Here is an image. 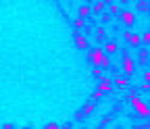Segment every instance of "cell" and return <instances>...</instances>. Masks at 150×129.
<instances>
[{"mask_svg":"<svg viewBox=\"0 0 150 129\" xmlns=\"http://www.w3.org/2000/svg\"><path fill=\"white\" fill-rule=\"evenodd\" d=\"M88 59H90V63H92L94 67H102L104 71H108V67H110V59L106 56V52L100 50V48L88 50Z\"/></svg>","mask_w":150,"mask_h":129,"instance_id":"obj_1","label":"cell"},{"mask_svg":"<svg viewBox=\"0 0 150 129\" xmlns=\"http://www.w3.org/2000/svg\"><path fill=\"white\" fill-rule=\"evenodd\" d=\"M129 102L134 104V110L142 117V119H150V108H148V102H142L136 94H129Z\"/></svg>","mask_w":150,"mask_h":129,"instance_id":"obj_2","label":"cell"},{"mask_svg":"<svg viewBox=\"0 0 150 129\" xmlns=\"http://www.w3.org/2000/svg\"><path fill=\"white\" fill-rule=\"evenodd\" d=\"M123 69H125L127 75L134 73V59L129 56V50H123Z\"/></svg>","mask_w":150,"mask_h":129,"instance_id":"obj_3","label":"cell"},{"mask_svg":"<svg viewBox=\"0 0 150 129\" xmlns=\"http://www.w3.org/2000/svg\"><path fill=\"white\" fill-rule=\"evenodd\" d=\"M123 38H125L131 46H134V48H140V44H142V38H140V35H136V33H131V31H125Z\"/></svg>","mask_w":150,"mask_h":129,"instance_id":"obj_4","label":"cell"},{"mask_svg":"<svg viewBox=\"0 0 150 129\" xmlns=\"http://www.w3.org/2000/svg\"><path fill=\"white\" fill-rule=\"evenodd\" d=\"M121 21H123L127 27H131V25L136 23V19H134V13H131V11H121Z\"/></svg>","mask_w":150,"mask_h":129,"instance_id":"obj_5","label":"cell"},{"mask_svg":"<svg viewBox=\"0 0 150 129\" xmlns=\"http://www.w3.org/2000/svg\"><path fill=\"white\" fill-rule=\"evenodd\" d=\"M75 46H77V48H88V35L86 33H77V35H75Z\"/></svg>","mask_w":150,"mask_h":129,"instance_id":"obj_6","label":"cell"},{"mask_svg":"<svg viewBox=\"0 0 150 129\" xmlns=\"http://www.w3.org/2000/svg\"><path fill=\"white\" fill-rule=\"evenodd\" d=\"M90 11H92V4H83V6H79V19H88L90 17Z\"/></svg>","mask_w":150,"mask_h":129,"instance_id":"obj_7","label":"cell"},{"mask_svg":"<svg viewBox=\"0 0 150 129\" xmlns=\"http://www.w3.org/2000/svg\"><path fill=\"white\" fill-rule=\"evenodd\" d=\"M112 90V83L108 81V79H104V81H100V85H98V92H102V94H108V92Z\"/></svg>","mask_w":150,"mask_h":129,"instance_id":"obj_8","label":"cell"},{"mask_svg":"<svg viewBox=\"0 0 150 129\" xmlns=\"http://www.w3.org/2000/svg\"><path fill=\"white\" fill-rule=\"evenodd\" d=\"M94 110H96V102H94V100H88V102L83 104V115H92Z\"/></svg>","mask_w":150,"mask_h":129,"instance_id":"obj_9","label":"cell"},{"mask_svg":"<svg viewBox=\"0 0 150 129\" xmlns=\"http://www.w3.org/2000/svg\"><path fill=\"white\" fill-rule=\"evenodd\" d=\"M127 83H129V81H127V77H123V75H117V77H115V85H117L119 90H125V87H127Z\"/></svg>","mask_w":150,"mask_h":129,"instance_id":"obj_10","label":"cell"},{"mask_svg":"<svg viewBox=\"0 0 150 129\" xmlns=\"http://www.w3.org/2000/svg\"><path fill=\"white\" fill-rule=\"evenodd\" d=\"M106 6H108L106 2H102V0H98V2H94V4H92V11H94V13H102V11H104Z\"/></svg>","mask_w":150,"mask_h":129,"instance_id":"obj_11","label":"cell"},{"mask_svg":"<svg viewBox=\"0 0 150 129\" xmlns=\"http://www.w3.org/2000/svg\"><path fill=\"white\" fill-rule=\"evenodd\" d=\"M138 11H150V0H142V2H136Z\"/></svg>","mask_w":150,"mask_h":129,"instance_id":"obj_12","label":"cell"},{"mask_svg":"<svg viewBox=\"0 0 150 129\" xmlns=\"http://www.w3.org/2000/svg\"><path fill=\"white\" fill-rule=\"evenodd\" d=\"M104 73H106V71H104L102 67H94V75H96L98 79H102V81L106 79V75H104Z\"/></svg>","mask_w":150,"mask_h":129,"instance_id":"obj_13","label":"cell"},{"mask_svg":"<svg viewBox=\"0 0 150 129\" xmlns=\"http://www.w3.org/2000/svg\"><path fill=\"white\" fill-rule=\"evenodd\" d=\"M106 8H108V15H117V13H121V11H123V8H119L117 4H112V2H110Z\"/></svg>","mask_w":150,"mask_h":129,"instance_id":"obj_14","label":"cell"},{"mask_svg":"<svg viewBox=\"0 0 150 129\" xmlns=\"http://www.w3.org/2000/svg\"><path fill=\"white\" fill-rule=\"evenodd\" d=\"M138 59H140V63H146V61H148V50H146V48H140Z\"/></svg>","mask_w":150,"mask_h":129,"instance_id":"obj_15","label":"cell"},{"mask_svg":"<svg viewBox=\"0 0 150 129\" xmlns=\"http://www.w3.org/2000/svg\"><path fill=\"white\" fill-rule=\"evenodd\" d=\"M106 52L108 54H115L117 52V44L115 42H106Z\"/></svg>","mask_w":150,"mask_h":129,"instance_id":"obj_16","label":"cell"},{"mask_svg":"<svg viewBox=\"0 0 150 129\" xmlns=\"http://www.w3.org/2000/svg\"><path fill=\"white\" fill-rule=\"evenodd\" d=\"M104 35H106V29H104V27H98V35H96V42H104Z\"/></svg>","mask_w":150,"mask_h":129,"instance_id":"obj_17","label":"cell"},{"mask_svg":"<svg viewBox=\"0 0 150 129\" xmlns=\"http://www.w3.org/2000/svg\"><path fill=\"white\" fill-rule=\"evenodd\" d=\"M73 25H75V29H83V27H86V21H83V19H79V17H77V19L73 21Z\"/></svg>","mask_w":150,"mask_h":129,"instance_id":"obj_18","label":"cell"},{"mask_svg":"<svg viewBox=\"0 0 150 129\" xmlns=\"http://www.w3.org/2000/svg\"><path fill=\"white\" fill-rule=\"evenodd\" d=\"M102 96H104L102 92H98V90H96V92H94V94H92V100H94V102H98V100H100Z\"/></svg>","mask_w":150,"mask_h":129,"instance_id":"obj_19","label":"cell"},{"mask_svg":"<svg viewBox=\"0 0 150 129\" xmlns=\"http://www.w3.org/2000/svg\"><path fill=\"white\" fill-rule=\"evenodd\" d=\"M144 81H146V85H150V69L144 71Z\"/></svg>","mask_w":150,"mask_h":129,"instance_id":"obj_20","label":"cell"},{"mask_svg":"<svg viewBox=\"0 0 150 129\" xmlns=\"http://www.w3.org/2000/svg\"><path fill=\"white\" fill-rule=\"evenodd\" d=\"M142 42H144V44H150V31H146V33L142 35Z\"/></svg>","mask_w":150,"mask_h":129,"instance_id":"obj_21","label":"cell"},{"mask_svg":"<svg viewBox=\"0 0 150 129\" xmlns=\"http://www.w3.org/2000/svg\"><path fill=\"white\" fill-rule=\"evenodd\" d=\"M46 129H63V127L56 125V123H50V125H46Z\"/></svg>","mask_w":150,"mask_h":129,"instance_id":"obj_22","label":"cell"},{"mask_svg":"<svg viewBox=\"0 0 150 129\" xmlns=\"http://www.w3.org/2000/svg\"><path fill=\"white\" fill-rule=\"evenodd\" d=\"M108 21H110V15L104 13V15H102V23H108Z\"/></svg>","mask_w":150,"mask_h":129,"instance_id":"obj_23","label":"cell"},{"mask_svg":"<svg viewBox=\"0 0 150 129\" xmlns=\"http://www.w3.org/2000/svg\"><path fill=\"white\" fill-rule=\"evenodd\" d=\"M63 129H77V125H73V123H67Z\"/></svg>","mask_w":150,"mask_h":129,"instance_id":"obj_24","label":"cell"},{"mask_svg":"<svg viewBox=\"0 0 150 129\" xmlns=\"http://www.w3.org/2000/svg\"><path fill=\"white\" fill-rule=\"evenodd\" d=\"M2 129H15V127H13V125H4Z\"/></svg>","mask_w":150,"mask_h":129,"instance_id":"obj_25","label":"cell"},{"mask_svg":"<svg viewBox=\"0 0 150 129\" xmlns=\"http://www.w3.org/2000/svg\"><path fill=\"white\" fill-rule=\"evenodd\" d=\"M148 108H150V100H148Z\"/></svg>","mask_w":150,"mask_h":129,"instance_id":"obj_26","label":"cell"},{"mask_svg":"<svg viewBox=\"0 0 150 129\" xmlns=\"http://www.w3.org/2000/svg\"><path fill=\"white\" fill-rule=\"evenodd\" d=\"M25 129H29V127H25Z\"/></svg>","mask_w":150,"mask_h":129,"instance_id":"obj_27","label":"cell"},{"mask_svg":"<svg viewBox=\"0 0 150 129\" xmlns=\"http://www.w3.org/2000/svg\"><path fill=\"white\" fill-rule=\"evenodd\" d=\"M148 123H150V119H148Z\"/></svg>","mask_w":150,"mask_h":129,"instance_id":"obj_28","label":"cell"}]
</instances>
